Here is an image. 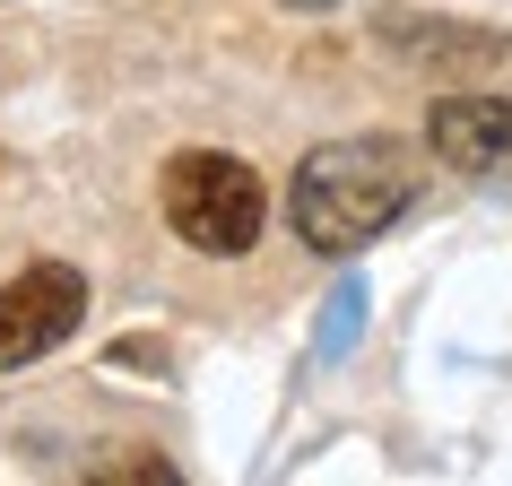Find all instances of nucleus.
Instances as JSON below:
<instances>
[{
  "instance_id": "obj_3",
  "label": "nucleus",
  "mask_w": 512,
  "mask_h": 486,
  "mask_svg": "<svg viewBox=\"0 0 512 486\" xmlns=\"http://www.w3.org/2000/svg\"><path fill=\"white\" fill-rule=\"evenodd\" d=\"M87 313V278L70 261H35L0 287V374L9 365H35L44 348H61Z\"/></svg>"
},
{
  "instance_id": "obj_1",
  "label": "nucleus",
  "mask_w": 512,
  "mask_h": 486,
  "mask_svg": "<svg viewBox=\"0 0 512 486\" xmlns=\"http://www.w3.org/2000/svg\"><path fill=\"white\" fill-rule=\"evenodd\" d=\"M408 191H417L408 148H391V139H330V148H313L296 165L287 226L313 252H356V243H374L408 209Z\"/></svg>"
},
{
  "instance_id": "obj_4",
  "label": "nucleus",
  "mask_w": 512,
  "mask_h": 486,
  "mask_svg": "<svg viewBox=\"0 0 512 486\" xmlns=\"http://www.w3.org/2000/svg\"><path fill=\"white\" fill-rule=\"evenodd\" d=\"M426 139H434V157L452 165V174H486L512 148V105H495V96H452V105H434Z\"/></svg>"
},
{
  "instance_id": "obj_2",
  "label": "nucleus",
  "mask_w": 512,
  "mask_h": 486,
  "mask_svg": "<svg viewBox=\"0 0 512 486\" xmlns=\"http://www.w3.org/2000/svg\"><path fill=\"white\" fill-rule=\"evenodd\" d=\"M261 217H270V191L243 157L226 148H183V157L165 165V226L191 243V252H209V261H235L261 243Z\"/></svg>"
},
{
  "instance_id": "obj_5",
  "label": "nucleus",
  "mask_w": 512,
  "mask_h": 486,
  "mask_svg": "<svg viewBox=\"0 0 512 486\" xmlns=\"http://www.w3.org/2000/svg\"><path fill=\"white\" fill-rule=\"evenodd\" d=\"M287 9H330V0H287Z\"/></svg>"
}]
</instances>
